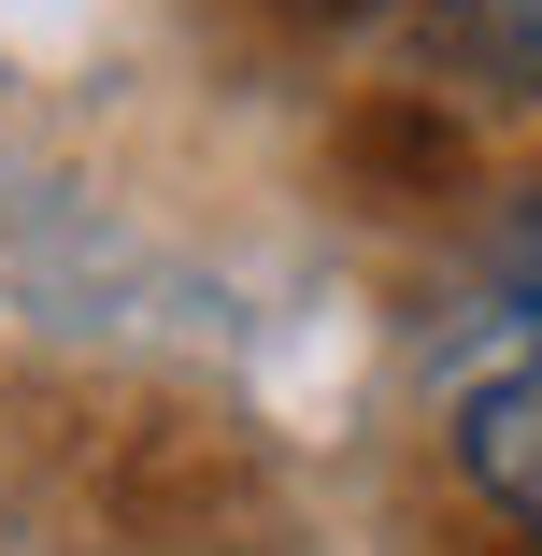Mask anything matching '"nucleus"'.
Here are the masks:
<instances>
[{
	"label": "nucleus",
	"mask_w": 542,
	"mask_h": 556,
	"mask_svg": "<svg viewBox=\"0 0 542 556\" xmlns=\"http://www.w3.org/2000/svg\"><path fill=\"white\" fill-rule=\"evenodd\" d=\"M457 471L514 542H542V357H514L457 400Z\"/></svg>",
	"instance_id": "obj_1"
},
{
	"label": "nucleus",
	"mask_w": 542,
	"mask_h": 556,
	"mask_svg": "<svg viewBox=\"0 0 542 556\" xmlns=\"http://www.w3.org/2000/svg\"><path fill=\"white\" fill-rule=\"evenodd\" d=\"M428 58L486 100H542V0H428Z\"/></svg>",
	"instance_id": "obj_2"
},
{
	"label": "nucleus",
	"mask_w": 542,
	"mask_h": 556,
	"mask_svg": "<svg viewBox=\"0 0 542 556\" xmlns=\"http://www.w3.org/2000/svg\"><path fill=\"white\" fill-rule=\"evenodd\" d=\"M343 157L386 172V186H414V200H443V186H457V129L428 115V100H371V115L343 129Z\"/></svg>",
	"instance_id": "obj_3"
},
{
	"label": "nucleus",
	"mask_w": 542,
	"mask_h": 556,
	"mask_svg": "<svg viewBox=\"0 0 542 556\" xmlns=\"http://www.w3.org/2000/svg\"><path fill=\"white\" fill-rule=\"evenodd\" d=\"M500 300H514V314H542V200L500 229Z\"/></svg>",
	"instance_id": "obj_4"
},
{
	"label": "nucleus",
	"mask_w": 542,
	"mask_h": 556,
	"mask_svg": "<svg viewBox=\"0 0 542 556\" xmlns=\"http://www.w3.org/2000/svg\"><path fill=\"white\" fill-rule=\"evenodd\" d=\"M286 15H386V0H286Z\"/></svg>",
	"instance_id": "obj_5"
}]
</instances>
